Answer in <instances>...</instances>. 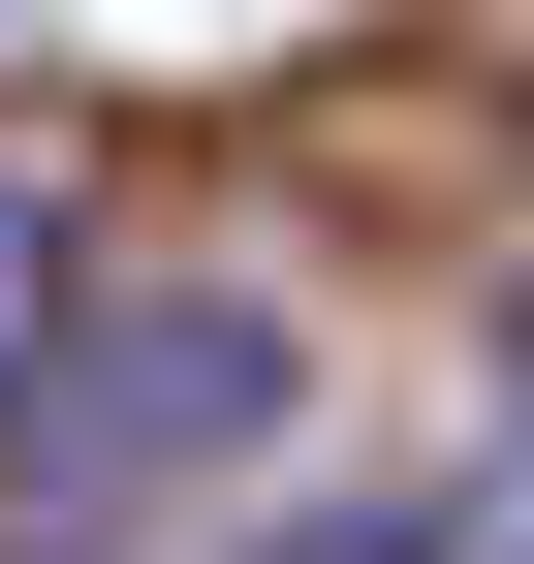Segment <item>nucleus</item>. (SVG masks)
<instances>
[{
    "mask_svg": "<svg viewBox=\"0 0 534 564\" xmlns=\"http://www.w3.org/2000/svg\"><path fill=\"white\" fill-rule=\"evenodd\" d=\"M284 408H314V345L252 314V282H95V314L32 345V408H0V564H126V533H189Z\"/></svg>",
    "mask_w": 534,
    "mask_h": 564,
    "instance_id": "obj_1",
    "label": "nucleus"
},
{
    "mask_svg": "<svg viewBox=\"0 0 534 564\" xmlns=\"http://www.w3.org/2000/svg\"><path fill=\"white\" fill-rule=\"evenodd\" d=\"M95 314V251H63V158H0V408H32V345Z\"/></svg>",
    "mask_w": 534,
    "mask_h": 564,
    "instance_id": "obj_2",
    "label": "nucleus"
},
{
    "mask_svg": "<svg viewBox=\"0 0 534 564\" xmlns=\"http://www.w3.org/2000/svg\"><path fill=\"white\" fill-rule=\"evenodd\" d=\"M252 564H440V533L409 502H314V533H252Z\"/></svg>",
    "mask_w": 534,
    "mask_h": 564,
    "instance_id": "obj_3",
    "label": "nucleus"
},
{
    "mask_svg": "<svg viewBox=\"0 0 534 564\" xmlns=\"http://www.w3.org/2000/svg\"><path fill=\"white\" fill-rule=\"evenodd\" d=\"M503 440H534V251H503Z\"/></svg>",
    "mask_w": 534,
    "mask_h": 564,
    "instance_id": "obj_4",
    "label": "nucleus"
}]
</instances>
